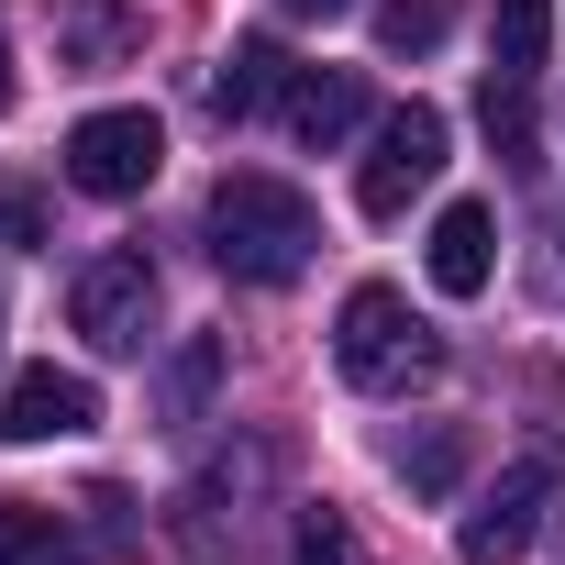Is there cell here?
I'll use <instances>...</instances> for the list:
<instances>
[{
    "label": "cell",
    "instance_id": "1",
    "mask_svg": "<svg viewBox=\"0 0 565 565\" xmlns=\"http://www.w3.org/2000/svg\"><path fill=\"white\" fill-rule=\"evenodd\" d=\"M211 255H222V277H244V289H289V277L322 255V211H311L289 178L233 167V178L211 189Z\"/></svg>",
    "mask_w": 565,
    "mask_h": 565
},
{
    "label": "cell",
    "instance_id": "2",
    "mask_svg": "<svg viewBox=\"0 0 565 565\" xmlns=\"http://www.w3.org/2000/svg\"><path fill=\"white\" fill-rule=\"evenodd\" d=\"M333 366H344V388H366V399H411V388H433L444 377V333L399 300V289H344V311H333Z\"/></svg>",
    "mask_w": 565,
    "mask_h": 565
},
{
    "label": "cell",
    "instance_id": "3",
    "mask_svg": "<svg viewBox=\"0 0 565 565\" xmlns=\"http://www.w3.org/2000/svg\"><path fill=\"white\" fill-rule=\"evenodd\" d=\"M554 499H565V455H510V466H499V488L466 510L455 554H466V565H521V554L543 543Z\"/></svg>",
    "mask_w": 565,
    "mask_h": 565
},
{
    "label": "cell",
    "instance_id": "4",
    "mask_svg": "<svg viewBox=\"0 0 565 565\" xmlns=\"http://www.w3.org/2000/svg\"><path fill=\"white\" fill-rule=\"evenodd\" d=\"M444 145H455V134H444V111H433V100H399V111L366 134V167H355V211H366V222H399V211H411V200L444 178Z\"/></svg>",
    "mask_w": 565,
    "mask_h": 565
},
{
    "label": "cell",
    "instance_id": "5",
    "mask_svg": "<svg viewBox=\"0 0 565 565\" xmlns=\"http://www.w3.org/2000/svg\"><path fill=\"white\" fill-rule=\"evenodd\" d=\"M167 167V122L156 111H89L67 134V189L78 200H145Z\"/></svg>",
    "mask_w": 565,
    "mask_h": 565
},
{
    "label": "cell",
    "instance_id": "6",
    "mask_svg": "<svg viewBox=\"0 0 565 565\" xmlns=\"http://www.w3.org/2000/svg\"><path fill=\"white\" fill-rule=\"evenodd\" d=\"M67 322L89 333V355H145V333H156V266L145 255H89L67 277Z\"/></svg>",
    "mask_w": 565,
    "mask_h": 565
},
{
    "label": "cell",
    "instance_id": "7",
    "mask_svg": "<svg viewBox=\"0 0 565 565\" xmlns=\"http://www.w3.org/2000/svg\"><path fill=\"white\" fill-rule=\"evenodd\" d=\"M255 477H266V455H244V466H211V477H189L178 488V554L189 565H222V554H244V532H255Z\"/></svg>",
    "mask_w": 565,
    "mask_h": 565
},
{
    "label": "cell",
    "instance_id": "8",
    "mask_svg": "<svg viewBox=\"0 0 565 565\" xmlns=\"http://www.w3.org/2000/svg\"><path fill=\"white\" fill-rule=\"evenodd\" d=\"M100 422V388L78 366H23L12 388H0V444H67Z\"/></svg>",
    "mask_w": 565,
    "mask_h": 565
},
{
    "label": "cell",
    "instance_id": "9",
    "mask_svg": "<svg viewBox=\"0 0 565 565\" xmlns=\"http://www.w3.org/2000/svg\"><path fill=\"white\" fill-rule=\"evenodd\" d=\"M422 266H433V289H444V300H477L488 277H499V211H488V200H444Z\"/></svg>",
    "mask_w": 565,
    "mask_h": 565
},
{
    "label": "cell",
    "instance_id": "10",
    "mask_svg": "<svg viewBox=\"0 0 565 565\" xmlns=\"http://www.w3.org/2000/svg\"><path fill=\"white\" fill-rule=\"evenodd\" d=\"M289 45H277V34H244L233 56H222V78H211V111L222 122H266V111H289Z\"/></svg>",
    "mask_w": 565,
    "mask_h": 565
},
{
    "label": "cell",
    "instance_id": "11",
    "mask_svg": "<svg viewBox=\"0 0 565 565\" xmlns=\"http://www.w3.org/2000/svg\"><path fill=\"white\" fill-rule=\"evenodd\" d=\"M277 122H289L300 145H322V156H333V145L366 122V89H355L344 67H300V78H289V111H277Z\"/></svg>",
    "mask_w": 565,
    "mask_h": 565
},
{
    "label": "cell",
    "instance_id": "12",
    "mask_svg": "<svg viewBox=\"0 0 565 565\" xmlns=\"http://www.w3.org/2000/svg\"><path fill=\"white\" fill-rule=\"evenodd\" d=\"M145 45V23L122 0H56V67H122Z\"/></svg>",
    "mask_w": 565,
    "mask_h": 565
},
{
    "label": "cell",
    "instance_id": "13",
    "mask_svg": "<svg viewBox=\"0 0 565 565\" xmlns=\"http://www.w3.org/2000/svg\"><path fill=\"white\" fill-rule=\"evenodd\" d=\"M0 565H89V532H78V510L0 499Z\"/></svg>",
    "mask_w": 565,
    "mask_h": 565
},
{
    "label": "cell",
    "instance_id": "14",
    "mask_svg": "<svg viewBox=\"0 0 565 565\" xmlns=\"http://www.w3.org/2000/svg\"><path fill=\"white\" fill-rule=\"evenodd\" d=\"M543 56H554V0H488V78L543 89Z\"/></svg>",
    "mask_w": 565,
    "mask_h": 565
},
{
    "label": "cell",
    "instance_id": "15",
    "mask_svg": "<svg viewBox=\"0 0 565 565\" xmlns=\"http://www.w3.org/2000/svg\"><path fill=\"white\" fill-rule=\"evenodd\" d=\"M388 466H399L422 499H444V488L466 477V433H455V422H422V433H399V444H388Z\"/></svg>",
    "mask_w": 565,
    "mask_h": 565
},
{
    "label": "cell",
    "instance_id": "16",
    "mask_svg": "<svg viewBox=\"0 0 565 565\" xmlns=\"http://www.w3.org/2000/svg\"><path fill=\"white\" fill-rule=\"evenodd\" d=\"M477 122H488V145L510 167H532V78H488L477 89Z\"/></svg>",
    "mask_w": 565,
    "mask_h": 565
},
{
    "label": "cell",
    "instance_id": "17",
    "mask_svg": "<svg viewBox=\"0 0 565 565\" xmlns=\"http://www.w3.org/2000/svg\"><path fill=\"white\" fill-rule=\"evenodd\" d=\"M455 34V0H377V45L388 56H433Z\"/></svg>",
    "mask_w": 565,
    "mask_h": 565
},
{
    "label": "cell",
    "instance_id": "18",
    "mask_svg": "<svg viewBox=\"0 0 565 565\" xmlns=\"http://www.w3.org/2000/svg\"><path fill=\"white\" fill-rule=\"evenodd\" d=\"M211 388H222V344L200 333V344L167 366V422H200V399H211Z\"/></svg>",
    "mask_w": 565,
    "mask_h": 565
},
{
    "label": "cell",
    "instance_id": "19",
    "mask_svg": "<svg viewBox=\"0 0 565 565\" xmlns=\"http://www.w3.org/2000/svg\"><path fill=\"white\" fill-rule=\"evenodd\" d=\"M78 532H89V554H122V543H134V499H122V488H89V499H78Z\"/></svg>",
    "mask_w": 565,
    "mask_h": 565
},
{
    "label": "cell",
    "instance_id": "20",
    "mask_svg": "<svg viewBox=\"0 0 565 565\" xmlns=\"http://www.w3.org/2000/svg\"><path fill=\"white\" fill-rule=\"evenodd\" d=\"M289 565H355V532H344V510H311V521H300V543H289Z\"/></svg>",
    "mask_w": 565,
    "mask_h": 565
},
{
    "label": "cell",
    "instance_id": "21",
    "mask_svg": "<svg viewBox=\"0 0 565 565\" xmlns=\"http://www.w3.org/2000/svg\"><path fill=\"white\" fill-rule=\"evenodd\" d=\"M45 233H56V222H45V200H34V189H12V178H0V244H12V255H34Z\"/></svg>",
    "mask_w": 565,
    "mask_h": 565
},
{
    "label": "cell",
    "instance_id": "22",
    "mask_svg": "<svg viewBox=\"0 0 565 565\" xmlns=\"http://www.w3.org/2000/svg\"><path fill=\"white\" fill-rule=\"evenodd\" d=\"M289 12H311V23H333V12H355V0H289Z\"/></svg>",
    "mask_w": 565,
    "mask_h": 565
},
{
    "label": "cell",
    "instance_id": "23",
    "mask_svg": "<svg viewBox=\"0 0 565 565\" xmlns=\"http://www.w3.org/2000/svg\"><path fill=\"white\" fill-rule=\"evenodd\" d=\"M0 111H12V56H0Z\"/></svg>",
    "mask_w": 565,
    "mask_h": 565
}]
</instances>
